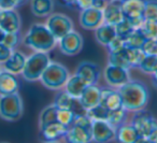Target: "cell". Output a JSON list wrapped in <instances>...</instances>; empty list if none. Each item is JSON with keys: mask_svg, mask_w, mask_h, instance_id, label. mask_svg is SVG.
<instances>
[{"mask_svg": "<svg viewBox=\"0 0 157 143\" xmlns=\"http://www.w3.org/2000/svg\"><path fill=\"white\" fill-rule=\"evenodd\" d=\"M123 101V106L128 112L144 109L147 104L150 93L146 85L141 81L129 80L127 83L118 87Z\"/></svg>", "mask_w": 157, "mask_h": 143, "instance_id": "cell-1", "label": "cell"}, {"mask_svg": "<svg viewBox=\"0 0 157 143\" xmlns=\"http://www.w3.org/2000/svg\"><path fill=\"white\" fill-rule=\"evenodd\" d=\"M23 43L35 52H50L55 48L57 40L46 25L33 24L23 39Z\"/></svg>", "mask_w": 157, "mask_h": 143, "instance_id": "cell-2", "label": "cell"}, {"mask_svg": "<svg viewBox=\"0 0 157 143\" xmlns=\"http://www.w3.org/2000/svg\"><path fill=\"white\" fill-rule=\"evenodd\" d=\"M92 127L93 121L86 113L78 114L74 123L69 127L67 136L68 142L71 143H88L92 140Z\"/></svg>", "mask_w": 157, "mask_h": 143, "instance_id": "cell-3", "label": "cell"}, {"mask_svg": "<svg viewBox=\"0 0 157 143\" xmlns=\"http://www.w3.org/2000/svg\"><path fill=\"white\" fill-rule=\"evenodd\" d=\"M69 79V71L63 65L51 61L42 73L40 81L48 89H60Z\"/></svg>", "mask_w": 157, "mask_h": 143, "instance_id": "cell-4", "label": "cell"}, {"mask_svg": "<svg viewBox=\"0 0 157 143\" xmlns=\"http://www.w3.org/2000/svg\"><path fill=\"white\" fill-rule=\"evenodd\" d=\"M51 63L50 57L45 52H35L27 57L25 67L22 71L24 79L29 82L40 80L45 68Z\"/></svg>", "mask_w": 157, "mask_h": 143, "instance_id": "cell-5", "label": "cell"}, {"mask_svg": "<svg viewBox=\"0 0 157 143\" xmlns=\"http://www.w3.org/2000/svg\"><path fill=\"white\" fill-rule=\"evenodd\" d=\"M24 106L18 93L0 96V117L8 122H15L23 115Z\"/></svg>", "mask_w": 157, "mask_h": 143, "instance_id": "cell-6", "label": "cell"}, {"mask_svg": "<svg viewBox=\"0 0 157 143\" xmlns=\"http://www.w3.org/2000/svg\"><path fill=\"white\" fill-rule=\"evenodd\" d=\"M130 123L138 130L143 142H147L153 132L157 129V121L154 118L152 113L143 109L135 111Z\"/></svg>", "mask_w": 157, "mask_h": 143, "instance_id": "cell-7", "label": "cell"}, {"mask_svg": "<svg viewBox=\"0 0 157 143\" xmlns=\"http://www.w3.org/2000/svg\"><path fill=\"white\" fill-rule=\"evenodd\" d=\"M124 15L133 28H140L145 22L144 18V9L146 0H121Z\"/></svg>", "mask_w": 157, "mask_h": 143, "instance_id": "cell-8", "label": "cell"}, {"mask_svg": "<svg viewBox=\"0 0 157 143\" xmlns=\"http://www.w3.org/2000/svg\"><path fill=\"white\" fill-rule=\"evenodd\" d=\"M46 27L58 41L68 33L73 30V23L65 14L55 13L48 15V18L46 21Z\"/></svg>", "mask_w": 157, "mask_h": 143, "instance_id": "cell-9", "label": "cell"}, {"mask_svg": "<svg viewBox=\"0 0 157 143\" xmlns=\"http://www.w3.org/2000/svg\"><path fill=\"white\" fill-rule=\"evenodd\" d=\"M58 41L60 52L68 56L76 55L83 48V38L80 33L74 30L68 33Z\"/></svg>", "mask_w": 157, "mask_h": 143, "instance_id": "cell-10", "label": "cell"}, {"mask_svg": "<svg viewBox=\"0 0 157 143\" xmlns=\"http://www.w3.org/2000/svg\"><path fill=\"white\" fill-rule=\"evenodd\" d=\"M105 80L110 87H121L130 80L129 70L114 65H108L105 70Z\"/></svg>", "mask_w": 157, "mask_h": 143, "instance_id": "cell-11", "label": "cell"}, {"mask_svg": "<svg viewBox=\"0 0 157 143\" xmlns=\"http://www.w3.org/2000/svg\"><path fill=\"white\" fill-rule=\"evenodd\" d=\"M115 139V129L107 121H93L92 140L97 143L109 142Z\"/></svg>", "mask_w": 157, "mask_h": 143, "instance_id": "cell-12", "label": "cell"}, {"mask_svg": "<svg viewBox=\"0 0 157 143\" xmlns=\"http://www.w3.org/2000/svg\"><path fill=\"white\" fill-rule=\"evenodd\" d=\"M103 22V10L90 7L88 9L82 10L80 14V25L84 29L93 30L100 26Z\"/></svg>", "mask_w": 157, "mask_h": 143, "instance_id": "cell-13", "label": "cell"}, {"mask_svg": "<svg viewBox=\"0 0 157 143\" xmlns=\"http://www.w3.org/2000/svg\"><path fill=\"white\" fill-rule=\"evenodd\" d=\"M75 74L80 76L87 85L96 84L100 78V68L90 61H82L76 68Z\"/></svg>", "mask_w": 157, "mask_h": 143, "instance_id": "cell-14", "label": "cell"}, {"mask_svg": "<svg viewBox=\"0 0 157 143\" xmlns=\"http://www.w3.org/2000/svg\"><path fill=\"white\" fill-rule=\"evenodd\" d=\"M125 18L121 0H110L103 9V22L110 25H117Z\"/></svg>", "mask_w": 157, "mask_h": 143, "instance_id": "cell-15", "label": "cell"}, {"mask_svg": "<svg viewBox=\"0 0 157 143\" xmlns=\"http://www.w3.org/2000/svg\"><path fill=\"white\" fill-rule=\"evenodd\" d=\"M68 131H69V127L59 123L58 121L52 122V123L45 125L44 127L40 128V132H41L42 137L50 142L57 141L61 138H66Z\"/></svg>", "mask_w": 157, "mask_h": 143, "instance_id": "cell-16", "label": "cell"}, {"mask_svg": "<svg viewBox=\"0 0 157 143\" xmlns=\"http://www.w3.org/2000/svg\"><path fill=\"white\" fill-rule=\"evenodd\" d=\"M101 100V88L96 84H90L85 87L78 101L86 111L92 109L93 106L100 103Z\"/></svg>", "mask_w": 157, "mask_h": 143, "instance_id": "cell-17", "label": "cell"}, {"mask_svg": "<svg viewBox=\"0 0 157 143\" xmlns=\"http://www.w3.org/2000/svg\"><path fill=\"white\" fill-rule=\"evenodd\" d=\"M20 82L15 73L3 69L0 71V96L18 93Z\"/></svg>", "mask_w": 157, "mask_h": 143, "instance_id": "cell-18", "label": "cell"}, {"mask_svg": "<svg viewBox=\"0 0 157 143\" xmlns=\"http://www.w3.org/2000/svg\"><path fill=\"white\" fill-rule=\"evenodd\" d=\"M0 27L6 33H20L21 18L15 9L2 10L0 15Z\"/></svg>", "mask_w": 157, "mask_h": 143, "instance_id": "cell-19", "label": "cell"}, {"mask_svg": "<svg viewBox=\"0 0 157 143\" xmlns=\"http://www.w3.org/2000/svg\"><path fill=\"white\" fill-rule=\"evenodd\" d=\"M115 139L122 143H138L143 142L141 136L132 124L125 123L115 129Z\"/></svg>", "mask_w": 157, "mask_h": 143, "instance_id": "cell-20", "label": "cell"}, {"mask_svg": "<svg viewBox=\"0 0 157 143\" xmlns=\"http://www.w3.org/2000/svg\"><path fill=\"white\" fill-rule=\"evenodd\" d=\"M100 103L103 104L109 111L123 108V101L118 91H114L113 87L101 88Z\"/></svg>", "mask_w": 157, "mask_h": 143, "instance_id": "cell-21", "label": "cell"}, {"mask_svg": "<svg viewBox=\"0 0 157 143\" xmlns=\"http://www.w3.org/2000/svg\"><path fill=\"white\" fill-rule=\"evenodd\" d=\"M26 59L27 57L25 56L24 53L13 50L10 58L3 63V68L8 71L12 72V73H22L23 69L25 67Z\"/></svg>", "mask_w": 157, "mask_h": 143, "instance_id": "cell-22", "label": "cell"}, {"mask_svg": "<svg viewBox=\"0 0 157 143\" xmlns=\"http://www.w3.org/2000/svg\"><path fill=\"white\" fill-rule=\"evenodd\" d=\"M53 103L57 106V109H70V110L74 111L76 114H80L78 110V106H82L80 103L78 99L71 97L67 91H59L56 96Z\"/></svg>", "mask_w": 157, "mask_h": 143, "instance_id": "cell-23", "label": "cell"}, {"mask_svg": "<svg viewBox=\"0 0 157 143\" xmlns=\"http://www.w3.org/2000/svg\"><path fill=\"white\" fill-rule=\"evenodd\" d=\"M116 36L117 35H116L115 26L107 24V23L101 24L100 26H98L95 29V38H96V41L103 46H107Z\"/></svg>", "mask_w": 157, "mask_h": 143, "instance_id": "cell-24", "label": "cell"}, {"mask_svg": "<svg viewBox=\"0 0 157 143\" xmlns=\"http://www.w3.org/2000/svg\"><path fill=\"white\" fill-rule=\"evenodd\" d=\"M86 86H87V84L78 75L74 74L72 76H69V79L67 80V82L65 84V91L71 97L78 99V98L81 97L82 93H83V91L85 89Z\"/></svg>", "mask_w": 157, "mask_h": 143, "instance_id": "cell-25", "label": "cell"}, {"mask_svg": "<svg viewBox=\"0 0 157 143\" xmlns=\"http://www.w3.org/2000/svg\"><path fill=\"white\" fill-rule=\"evenodd\" d=\"M30 9L33 15L44 17L52 14L54 9L53 0H30Z\"/></svg>", "mask_w": 157, "mask_h": 143, "instance_id": "cell-26", "label": "cell"}, {"mask_svg": "<svg viewBox=\"0 0 157 143\" xmlns=\"http://www.w3.org/2000/svg\"><path fill=\"white\" fill-rule=\"evenodd\" d=\"M147 37L143 33L142 28H136L132 30V33H129L125 38V43L127 48H142L143 44L145 43Z\"/></svg>", "mask_w": 157, "mask_h": 143, "instance_id": "cell-27", "label": "cell"}, {"mask_svg": "<svg viewBox=\"0 0 157 143\" xmlns=\"http://www.w3.org/2000/svg\"><path fill=\"white\" fill-rule=\"evenodd\" d=\"M127 119H128V111L123 106V108L110 111L109 115H108L107 122L114 128V129H116V128H118L120 126L127 123Z\"/></svg>", "mask_w": 157, "mask_h": 143, "instance_id": "cell-28", "label": "cell"}, {"mask_svg": "<svg viewBox=\"0 0 157 143\" xmlns=\"http://www.w3.org/2000/svg\"><path fill=\"white\" fill-rule=\"evenodd\" d=\"M109 65L118 66V67H123L125 69L130 70L131 66L128 61V58H127L126 48L120 51H115V52H109Z\"/></svg>", "mask_w": 157, "mask_h": 143, "instance_id": "cell-29", "label": "cell"}, {"mask_svg": "<svg viewBox=\"0 0 157 143\" xmlns=\"http://www.w3.org/2000/svg\"><path fill=\"white\" fill-rule=\"evenodd\" d=\"M57 106L54 103L50 104V106H45L43 110L41 111L39 116V125L40 128L44 127L48 124L52 123V122L57 121Z\"/></svg>", "mask_w": 157, "mask_h": 143, "instance_id": "cell-30", "label": "cell"}, {"mask_svg": "<svg viewBox=\"0 0 157 143\" xmlns=\"http://www.w3.org/2000/svg\"><path fill=\"white\" fill-rule=\"evenodd\" d=\"M126 54L131 68H139L140 64H141V61L143 60L144 56H145L142 48H127V46H126Z\"/></svg>", "mask_w": 157, "mask_h": 143, "instance_id": "cell-31", "label": "cell"}, {"mask_svg": "<svg viewBox=\"0 0 157 143\" xmlns=\"http://www.w3.org/2000/svg\"><path fill=\"white\" fill-rule=\"evenodd\" d=\"M109 112L110 111L108 110L103 104L98 103L97 106H93L92 109L86 111V114L90 117L92 121H95V119H98V121H107Z\"/></svg>", "mask_w": 157, "mask_h": 143, "instance_id": "cell-32", "label": "cell"}, {"mask_svg": "<svg viewBox=\"0 0 157 143\" xmlns=\"http://www.w3.org/2000/svg\"><path fill=\"white\" fill-rule=\"evenodd\" d=\"M76 115L78 114L74 111L70 110V109H58L57 110V121L59 123L70 127L74 123Z\"/></svg>", "mask_w": 157, "mask_h": 143, "instance_id": "cell-33", "label": "cell"}, {"mask_svg": "<svg viewBox=\"0 0 157 143\" xmlns=\"http://www.w3.org/2000/svg\"><path fill=\"white\" fill-rule=\"evenodd\" d=\"M139 69L142 72L147 74H152L157 69V56L154 55H145L143 60L139 66Z\"/></svg>", "mask_w": 157, "mask_h": 143, "instance_id": "cell-34", "label": "cell"}, {"mask_svg": "<svg viewBox=\"0 0 157 143\" xmlns=\"http://www.w3.org/2000/svg\"><path fill=\"white\" fill-rule=\"evenodd\" d=\"M143 15L145 21L157 20V0H146Z\"/></svg>", "mask_w": 157, "mask_h": 143, "instance_id": "cell-35", "label": "cell"}, {"mask_svg": "<svg viewBox=\"0 0 157 143\" xmlns=\"http://www.w3.org/2000/svg\"><path fill=\"white\" fill-rule=\"evenodd\" d=\"M133 29H135L133 28V26L131 25V23L129 22L126 17H125L122 22L118 23L117 25H115L116 35L120 36V37H122V38H124V39L129 35V33H132Z\"/></svg>", "mask_w": 157, "mask_h": 143, "instance_id": "cell-36", "label": "cell"}, {"mask_svg": "<svg viewBox=\"0 0 157 143\" xmlns=\"http://www.w3.org/2000/svg\"><path fill=\"white\" fill-rule=\"evenodd\" d=\"M142 30L147 38L157 39V20L155 21H145L142 25Z\"/></svg>", "mask_w": 157, "mask_h": 143, "instance_id": "cell-37", "label": "cell"}, {"mask_svg": "<svg viewBox=\"0 0 157 143\" xmlns=\"http://www.w3.org/2000/svg\"><path fill=\"white\" fill-rule=\"evenodd\" d=\"M142 50H143L145 55H154V56H157V39L147 38L145 43L142 46Z\"/></svg>", "mask_w": 157, "mask_h": 143, "instance_id": "cell-38", "label": "cell"}, {"mask_svg": "<svg viewBox=\"0 0 157 143\" xmlns=\"http://www.w3.org/2000/svg\"><path fill=\"white\" fill-rule=\"evenodd\" d=\"M18 41H20L18 40V33H6V37L2 43L13 51L17 45Z\"/></svg>", "mask_w": 157, "mask_h": 143, "instance_id": "cell-39", "label": "cell"}, {"mask_svg": "<svg viewBox=\"0 0 157 143\" xmlns=\"http://www.w3.org/2000/svg\"><path fill=\"white\" fill-rule=\"evenodd\" d=\"M108 51L109 52H115V51H120L122 48H126V43H125V39L120 36H116L111 42L107 45Z\"/></svg>", "mask_w": 157, "mask_h": 143, "instance_id": "cell-40", "label": "cell"}, {"mask_svg": "<svg viewBox=\"0 0 157 143\" xmlns=\"http://www.w3.org/2000/svg\"><path fill=\"white\" fill-rule=\"evenodd\" d=\"M12 52L13 51L11 48H9L7 45H5L1 42L0 43V64H3L5 61H7L10 58V56H11Z\"/></svg>", "mask_w": 157, "mask_h": 143, "instance_id": "cell-41", "label": "cell"}, {"mask_svg": "<svg viewBox=\"0 0 157 143\" xmlns=\"http://www.w3.org/2000/svg\"><path fill=\"white\" fill-rule=\"evenodd\" d=\"M94 1L95 0H75V5L74 6L82 11V10H85L93 7L94 6Z\"/></svg>", "mask_w": 157, "mask_h": 143, "instance_id": "cell-42", "label": "cell"}, {"mask_svg": "<svg viewBox=\"0 0 157 143\" xmlns=\"http://www.w3.org/2000/svg\"><path fill=\"white\" fill-rule=\"evenodd\" d=\"M0 9L1 10H13L16 8L15 0H0Z\"/></svg>", "mask_w": 157, "mask_h": 143, "instance_id": "cell-43", "label": "cell"}, {"mask_svg": "<svg viewBox=\"0 0 157 143\" xmlns=\"http://www.w3.org/2000/svg\"><path fill=\"white\" fill-rule=\"evenodd\" d=\"M147 142H153V143H157V129L155 130L154 132H153V134L150 137V139H148Z\"/></svg>", "mask_w": 157, "mask_h": 143, "instance_id": "cell-44", "label": "cell"}, {"mask_svg": "<svg viewBox=\"0 0 157 143\" xmlns=\"http://www.w3.org/2000/svg\"><path fill=\"white\" fill-rule=\"evenodd\" d=\"M63 2L65 6H68V7H72V6L75 5V0H61L60 3Z\"/></svg>", "mask_w": 157, "mask_h": 143, "instance_id": "cell-45", "label": "cell"}, {"mask_svg": "<svg viewBox=\"0 0 157 143\" xmlns=\"http://www.w3.org/2000/svg\"><path fill=\"white\" fill-rule=\"evenodd\" d=\"M152 75H153V84H154L155 86L157 87V69L155 70L154 72H153Z\"/></svg>", "mask_w": 157, "mask_h": 143, "instance_id": "cell-46", "label": "cell"}, {"mask_svg": "<svg viewBox=\"0 0 157 143\" xmlns=\"http://www.w3.org/2000/svg\"><path fill=\"white\" fill-rule=\"evenodd\" d=\"M28 0H15V2H16V8H20L22 7L23 5H25V3L27 2Z\"/></svg>", "mask_w": 157, "mask_h": 143, "instance_id": "cell-47", "label": "cell"}, {"mask_svg": "<svg viewBox=\"0 0 157 143\" xmlns=\"http://www.w3.org/2000/svg\"><path fill=\"white\" fill-rule=\"evenodd\" d=\"M5 37H6V31L3 30L1 27H0V43L3 41V39H5Z\"/></svg>", "mask_w": 157, "mask_h": 143, "instance_id": "cell-48", "label": "cell"}, {"mask_svg": "<svg viewBox=\"0 0 157 143\" xmlns=\"http://www.w3.org/2000/svg\"><path fill=\"white\" fill-rule=\"evenodd\" d=\"M98 1H103V2H109L110 0H98Z\"/></svg>", "mask_w": 157, "mask_h": 143, "instance_id": "cell-49", "label": "cell"}, {"mask_svg": "<svg viewBox=\"0 0 157 143\" xmlns=\"http://www.w3.org/2000/svg\"><path fill=\"white\" fill-rule=\"evenodd\" d=\"M1 12H2V10H1V9H0V15H1Z\"/></svg>", "mask_w": 157, "mask_h": 143, "instance_id": "cell-50", "label": "cell"}, {"mask_svg": "<svg viewBox=\"0 0 157 143\" xmlns=\"http://www.w3.org/2000/svg\"><path fill=\"white\" fill-rule=\"evenodd\" d=\"M0 71H1V68H0Z\"/></svg>", "mask_w": 157, "mask_h": 143, "instance_id": "cell-51", "label": "cell"}]
</instances>
